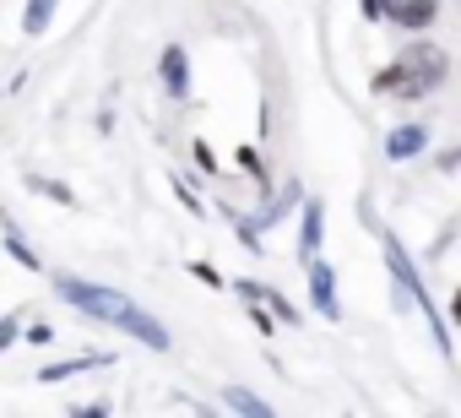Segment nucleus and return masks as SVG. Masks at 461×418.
<instances>
[{
    "label": "nucleus",
    "instance_id": "5",
    "mask_svg": "<svg viewBox=\"0 0 461 418\" xmlns=\"http://www.w3.org/2000/svg\"><path fill=\"white\" fill-rule=\"evenodd\" d=\"M163 87H168L174 98H185V87H190V82H185V50H179V44L163 50Z\"/></svg>",
    "mask_w": 461,
    "mask_h": 418
},
{
    "label": "nucleus",
    "instance_id": "11",
    "mask_svg": "<svg viewBox=\"0 0 461 418\" xmlns=\"http://www.w3.org/2000/svg\"><path fill=\"white\" fill-rule=\"evenodd\" d=\"M12 256H17V261H23V267H39V261H33V250H28V245H23V240H12Z\"/></svg>",
    "mask_w": 461,
    "mask_h": 418
},
{
    "label": "nucleus",
    "instance_id": "9",
    "mask_svg": "<svg viewBox=\"0 0 461 418\" xmlns=\"http://www.w3.org/2000/svg\"><path fill=\"white\" fill-rule=\"evenodd\" d=\"M228 402L245 407V413H267V402H256V396H245V391H228Z\"/></svg>",
    "mask_w": 461,
    "mask_h": 418
},
{
    "label": "nucleus",
    "instance_id": "3",
    "mask_svg": "<svg viewBox=\"0 0 461 418\" xmlns=\"http://www.w3.org/2000/svg\"><path fill=\"white\" fill-rule=\"evenodd\" d=\"M364 12L396 23L402 33H423V28L439 17V0H364Z\"/></svg>",
    "mask_w": 461,
    "mask_h": 418
},
{
    "label": "nucleus",
    "instance_id": "6",
    "mask_svg": "<svg viewBox=\"0 0 461 418\" xmlns=\"http://www.w3.org/2000/svg\"><path fill=\"white\" fill-rule=\"evenodd\" d=\"M423 125H402V131H391V141H385V152L391 158H412V152H423Z\"/></svg>",
    "mask_w": 461,
    "mask_h": 418
},
{
    "label": "nucleus",
    "instance_id": "12",
    "mask_svg": "<svg viewBox=\"0 0 461 418\" xmlns=\"http://www.w3.org/2000/svg\"><path fill=\"white\" fill-rule=\"evenodd\" d=\"M12 332H17L12 321H0V348H6V342H12Z\"/></svg>",
    "mask_w": 461,
    "mask_h": 418
},
{
    "label": "nucleus",
    "instance_id": "1",
    "mask_svg": "<svg viewBox=\"0 0 461 418\" xmlns=\"http://www.w3.org/2000/svg\"><path fill=\"white\" fill-rule=\"evenodd\" d=\"M450 77V60H445V50L439 44H429V39H418V44H407L380 77H375V93H385V98H429L439 82Z\"/></svg>",
    "mask_w": 461,
    "mask_h": 418
},
{
    "label": "nucleus",
    "instance_id": "10",
    "mask_svg": "<svg viewBox=\"0 0 461 418\" xmlns=\"http://www.w3.org/2000/svg\"><path fill=\"white\" fill-rule=\"evenodd\" d=\"M240 168H250V174H256V179H261V174H267V168H261V158H256V152H250V147H240Z\"/></svg>",
    "mask_w": 461,
    "mask_h": 418
},
{
    "label": "nucleus",
    "instance_id": "2",
    "mask_svg": "<svg viewBox=\"0 0 461 418\" xmlns=\"http://www.w3.org/2000/svg\"><path fill=\"white\" fill-rule=\"evenodd\" d=\"M60 294H66L77 310H87V315H98V321H114V326H125V332H136L147 348H168V332H163L158 321H147L125 294L98 288V283H82V277H60Z\"/></svg>",
    "mask_w": 461,
    "mask_h": 418
},
{
    "label": "nucleus",
    "instance_id": "4",
    "mask_svg": "<svg viewBox=\"0 0 461 418\" xmlns=\"http://www.w3.org/2000/svg\"><path fill=\"white\" fill-rule=\"evenodd\" d=\"M310 294H315V310L337 321V277H331V272H326L321 261L310 267Z\"/></svg>",
    "mask_w": 461,
    "mask_h": 418
},
{
    "label": "nucleus",
    "instance_id": "7",
    "mask_svg": "<svg viewBox=\"0 0 461 418\" xmlns=\"http://www.w3.org/2000/svg\"><path fill=\"white\" fill-rule=\"evenodd\" d=\"M55 17V0H28V12H23V33H44Z\"/></svg>",
    "mask_w": 461,
    "mask_h": 418
},
{
    "label": "nucleus",
    "instance_id": "8",
    "mask_svg": "<svg viewBox=\"0 0 461 418\" xmlns=\"http://www.w3.org/2000/svg\"><path fill=\"white\" fill-rule=\"evenodd\" d=\"M321 245V206H304V256H315Z\"/></svg>",
    "mask_w": 461,
    "mask_h": 418
}]
</instances>
